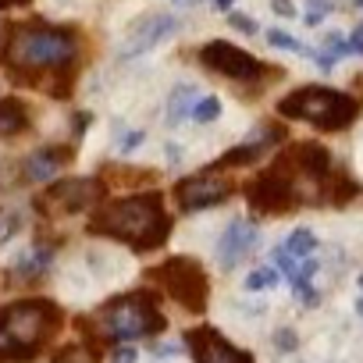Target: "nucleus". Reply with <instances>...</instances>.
Listing matches in <instances>:
<instances>
[{
	"instance_id": "obj_1",
	"label": "nucleus",
	"mask_w": 363,
	"mask_h": 363,
	"mask_svg": "<svg viewBox=\"0 0 363 363\" xmlns=\"http://www.w3.org/2000/svg\"><path fill=\"white\" fill-rule=\"evenodd\" d=\"M89 232L114 239V242H125L135 253H143V250H157V246L167 242L171 218L164 211L160 193H139V196H128V200L104 203L89 218Z\"/></svg>"
},
{
	"instance_id": "obj_2",
	"label": "nucleus",
	"mask_w": 363,
	"mask_h": 363,
	"mask_svg": "<svg viewBox=\"0 0 363 363\" xmlns=\"http://www.w3.org/2000/svg\"><path fill=\"white\" fill-rule=\"evenodd\" d=\"M164 313L157 310V299L153 292H128V296H118L111 303H104L93 317H82L79 320V331L89 338V342H125V338H150V335H160L164 331Z\"/></svg>"
},
{
	"instance_id": "obj_3",
	"label": "nucleus",
	"mask_w": 363,
	"mask_h": 363,
	"mask_svg": "<svg viewBox=\"0 0 363 363\" xmlns=\"http://www.w3.org/2000/svg\"><path fill=\"white\" fill-rule=\"evenodd\" d=\"M61 328V306L50 299H22L0 310V359H33Z\"/></svg>"
},
{
	"instance_id": "obj_4",
	"label": "nucleus",
	"mask_w": 363,
	"mask_h": 363,
	"mask_svg": "<svg viewBox=\"0 0 363 363\" xmlns=\"http://www.w3.org/2000/svg\"><path fill=\"white\" fill-rule=\"evenodd\" d=\"M75 57V36L68 29L47 26H11L0 61L15 75H36L40 68H68Z\"/></svg>"
},
{
	"instance_id": "obj_5",
	"label": "nucleus",
	"mask_w": 363,
	"mask_h": 363,
	"mask_svg": "<svg viewBox=\"0 0 363 363\" xmlns=\"http://www.w3.org/2000/svg\"><path fill=\"white\" fill-rule=\"evenodd\" d=\"M278 111L285 118H296V121H310L324 132H338L345 125L356 121L359 114V104L345 93H335V89H320V86H306V89H296L289 93Z\"/></svg>"
},
{
	"instance_id": "obj_6",
	"label": "nucleus",
	"mask_w": 363,
	"mask_h": 363,
	"mask_svg": "<svg viewBox=\"0 0 363 363\" xmlns=\"http://www.w3.org/2000/svg\"><path fill=\"white\" fill-rule=\"evenodd\" d=\"M146 278L157 281V285H164V292L178 306H186L189 313H203L207 310L211 281H207V271H203L200 260H193V257H167L164 264L150 267Z\"/></svg>"
},
{
	"instance_id": "obj_7",
	"label": "nucleus",
	"mask_w": 363,
	"mask_h": 363,
	"mask_svg": "<svg viewBox=\"0 0 363 363\" xmlns=\"http://www.w3.org/2000/svg\"><path fill=\"white\" fill-rule=\"evenodd\" d=\"M246 196H250V207L260 211V214H285L299 203L296 174L281 160H274L264 174H257L246 186Z\"/></svg>"
},
{
	"instance_id": "obj_8",
	"label": "nucleus",
	"mask_w": 363,
	"mask_h": 363,
	"mask_svg": "<svg viewBox=\"0 0 363 363\" xmlns=\"http://www.w3.org/2000/svg\"><path fill=\"white\" fill-rule=\"evenodd\" d=\"M104 196H107V186L100 178H65L36 200V211L47 218H65V214H79V211L93 207Z\"/></svg>"
},
{
	"instance_id": "obj_9",
	"label": "nucleus",
	"mask_w": 363,
	"mask_h": 363,
	"mask_svg": "<svg viewBox=\"0 0 363 363\" xmlns=\"http://www.w3.org/2000/svg\"><path fill=\"white\" fill-rule=\"evenodd\" d=\"M232 196V178H225V174H218V167H207L203 174H196V178H182L178 186H174V200H178V207L182 211H211V207H218L221 200H228Z\"/></svg>"
},
{
	"instance_id": "obj_10",
	"label": "nucleus",
	"mask_w": 363,
	"mask_h": 363,
	"mask_svg": "<svg viewBox=\"0 0 363 363\" xmlns=\"http://www.w3.org/2000/svg\"><path fill=\"white\" fill-rule=\"evenodd\" d=\"M200 61H203L211 72L228 75V79H257V75H260L257 57H250L246 50H239V47H232V43H225V40L207 43V47L200 50Z\"/></svg>"
},
{
	"instance_id": "obj_11",
	"label": "nucleus",
	"mask_w": 363,
	"mask_h": 363,
	"mask_svg": "<svg viewBox=\"0 0 363 363\" xmlns=\"http://www.w3.org/2000/svg\"><path fill=\"white\" fill-rule=\"evenodd\" d=\"M178 33V18L174 15H150V18H143V22H135V29L125 36V43H121V61H132V57H139V54H146V50H153V47H160L167 36H174Z\"/></svg>"
},
{
	"instance_id": "obj_12",
	"label": "nucleus",
	"mask_w": 363,
	"mask_h": 363,
	"mask_svg": "<svg viewBox=\"0 0 363 363\" xmlns=\"http://www.w3.org/2000/svg\"><path fill=\"white\" fill-rule=\"evenodd\" d=\"M186 342H189L196 363H253L250 352L225 342V335L214 328H193V331H186Z\"/></svg>"
},
{
	"instance_id": "obj_13",
	"label": "nucleus",
	"mask_w": 363,
	"mask_h": 363,
	"mask_svg": "<svg viewBox=\"0 0 363 363\" xmlns=\"http://www.w3.org/2000/svg\"><path fill=\"white\" fill-rule=\"evenodd\" d=\"M296 178H310V182H324L331 174V153L320 143H296L292 150H285L278 157Z\"/></svg>"
},
{
	"instance_id": "obj_14",
	"label": "nucleus",
	"mask_w": 363,
	"mask_h": 363,
	"mask_svg": "<svg viewBox=\"0 0 363 363\" xmlns=\"http://www.w3.org/2000/svg\"><path fill=\"white\" fill-rule=\"evenodd\" d=\"M257 246V225L253 221H232L228 225V232L221 235V242H218V260H221V267H235L250 250Z\"/></svg>"
},
{
	"instance_id": "obj_15",
	"label": "nucleus",
	"mask_w": 363,
	"mask_h": 363,
	"mask_svg": "<svg viewBox=\"0 0 363 363\" xmlns=\"http://www.w3.org/2000/svg\"><path fill=\"white\" fill-rule=\"evenodd\" d=\"M281 135H285V132H281L278 125H267V128H260L257 135H250V139H246V143H242L239 150L225 153V157H221V160H218L214 167H228V164H253V160H257V157H260V153H264L267 146L281 143Z\"/></svg>"
},
{
	"instance_id": "obj_16",
	"label": "nucleus",
	"mask_w": 363,
	"mask_h": 363,
	"mask_svg": "<svg viewBox=\"0 0 363 363\" xmlns=\"http://www.w3.org/2000/svg\"><path fill=\"white\" fill-rule=\"evenodd\" d=\"M61 160H68V150H40V153H33L29 164H26L29 182H47V178H54L57 167H61Z\"/></svg>"
},
{
	"instance_id": "obj_17",
	"label": "nucleus",
	"mask_w": 363,
	"mask_h": 363,
	"mask_svg": "<svg viewBox=\"0 0 363 363\" xmlns=\"http://www.w3.org/2000/svg\"><path fill=\"white\" fill-rule=\"evenodd\" d=\"M26 125H29V111H26V104H22V100H15V96L0 100V139L18 135Z\"/></svg>"
},
{
	"instance_id": "obj_18",
	"label": "nucleus",
	"mask_w": 363,
	"mask_h": 363,
	"mask_svg": "<svg viewBox=\"0 0 363 363\" xmlns=\"http://www.w3.org/2000/svg\"><path fill=\"white\" fill-rule=\"evenodd\" d=\"M50 260H54V250L50 246H36V250H29V253H22L18 260H15V278H40L47 267H50Z\"/></svg>"
},
{
	"instance_id": "obj_19",
	"label": "nucleus",
	"mask_w": 363,
	"mask_h": 363,
	"mask_svg": "<svg viewBox=\"0 0 363 363\" xmlns=\"http://www.w3.org/2000/svg\"><path fill=\"white\" fill-rule=\"evenodd\" d=\"M193 104H196L193 86H174V93L167 96V125H182L193 114Z\"/></svg>"
},
{
	"instance_id": "obj_20",
	"label": "nucleus",
	"mask_w": 363,
	"mask_h": 363,
	"mask_svg": "<svg viewBox=\"0 0 363 363\" xmlns=\"http://www.w3.org/2000/svg\"><path fill=\"white\" fill-rule=\"evenodd\" d=\"M324 182H328V200L338 203V207H345V203L359 193V182H352L345 171H342V174H328Z\"/></svg>"
},
{
	"instance_id": "obj_21",
	"label": "nucleus",
	"mask_w": 363,
	"mask_h": 363,
	"mask_svg": "<svg viewBox=\"0 0 363 363\" xmlns=\"http://www.w3.org/2000/svg\"><path fill=\"white\" fill-rule=\"evenodd\" d=\"M54 363H96V349L86 345V342H72V345L57 349Z\"/></svg>"
},
{
	"instance_id": "obj_22",
	"label": "nucleus",
	"mask_w": 363,
	"mask_h": 363,
	"mask_svg": "<svg viewBox=\"0 0 363 363\" xmlns=\"http://www.w3.org/2000/svg\"><path fill=\"white\" fill-rule=\"evenodd\" d=\"M285 250L292 253V257H310L313 250H317V239H313V232H306V228H299V232H292L289 235V242H285Z\"/></svg>"
},
{
	"instance_id": "obj_23",
	"label": "nucleus",
	"mask_w": 363,
	"mask_h": 363,
	"mask_svg": "<svg viewBox=\"0 0 363 363\" xmlns=\"http://www.w3.org/2000/svg\"><path fill=\"white\" fill-rule=\"evenodd\" d=\"M218 114H221V100L218 96H196V104H193V118L200 121V125H211V121H218Z\"/></svg>"
},
{
	"instance_id": "obj_24",
	"label": "nucleus",
	"mask_w": 363,
	"mask_h": 363,
	"mask_svg": "<svg viewBox=\"0 0 363 363\" xmlns=\"http://www.w3.org/2000/svg\"><path fill=\"white\" fill-rule=\"evenodd\" d=\"M18 228H22V214L18 211H4V214H0V246H4L11 235H18Z\"/></svg>"
},
{
	"instance_id": "obj_25",
	"label": "nucleus",
	"mask_w": 363,
	"mask_h": 363,
	"mask_svg": "<svg viewBox=\"0 0 363 363\" xmlns=\"http://www.w3.org/2000/svg\"><path fill=\"white\" fill-rule=\"evenodd\" d=\"M267 43H271V47H278V50H292V54H306L299 40H292L289 33H278V29H274V33H267Z\"/></svg>"
},
{
	"instance_id": "obj_26",
	"label": "nucleus",
	"mask_w": 363,
	"mask_h": 363,
	"mask_svg": "<svg viewBox=\"0 0 363 363\" xmlns=\"http://www.w3.org/2000/svg\"><path fill=\"white\" fill-rule=\"evenodd\" d=\"M278 278H274V271H267V267H260V271H253L250 278H246V289L250 292H260V289H271Z\"/></svg>"
},
{
	"instance_id": "obj_27",
	"label": "nucleus",
	"mask_w": 363,
	"mask_h": 363,
	"mask_svg": "<svg viewBox=\"0 0 363 363\" xmlns=\"http://www.w3.org/2000/svg\"><path fill=\"white\" fill-rule=\"evenodd\" d=\"M143 139H146L143 132H125V135H121V143H118V153H132Z\"/></svg>"
},
{
	"instance_id": "obj_28",
	"label": "nucleus",
	"mask_w": 363,
	"mask_h": 363,
	"mask_svg": "<svg viewBox=\"0 0 363 363\" xmlns=\"http://www.w3.org/2000/svg\"><path fill=\"white\" fill-rule=\"evenodd\" d=\"M228 22H232L239 33H257V26H253L250 18H242V15H228Z\"/></svg>"
},
{
	"instance_id": "obj_29",
	"label": "nucleus",
	"mask_w": 363,
	"mask_h": 363,
	"mask_svg": "<svg viewBox=\"0 0 363 363\" xmlns=\"http://www.w3.org/2000/svg\"><path fill=\"white\" fill-rule=\"evenodd\" d=\"M111 363H135V349H114Z\"/></svg>"
},
{
	"instance_id": "obj_30",
	"label": "nucleus",
	"mask_w": 363,
	"mask_h": 363,
	"mask_svg": "<svg viewBox=\"0 0 363 363\" xmlns=\"http://www.w3.org/2000/svg\"><path fill=\"white\" fill-rule=\"evenodd\" d=\"M278 349H296V335L292 331H278Z\"/></svg>"
},
{
	"instance_id": "obj_31",
	"label": "nucleus",
	"mask_w": 363,
	"mask_h": 363,
	"mask_svg": "<svg viewBox=\"0 0 363 363\" xmlns=\"http://www.w3.org/2000/svg\"><path fill=\"white\" fill-rule=\"evenodd\" d=\"M274 11H278V15H285V18H292V15H296L292 0H274Z\"/></svg>"
},
{
	"instance_id": "obj_32",
	"label": "nucleus",
	"mask_w": 363,
	"mask_h": 363,
	"mask_svg": "<svg viewBox=\"0 0 363 363\" xmlns=\"http://www.w3.org/2000/svg\"><path fill=\"white\" fill-rule=\"evenodd\" d=\"M349 47H352L356 54H363V26H359V29L352 33V43H349Z\"/></svg>"
},
{
	"instance_id": "obj_33",
	"label": "nucleus",
	"mask_w": 363,
	"mask_h": 363,
	"mask_svg": "<svg viewBox=\"0 0 363 363\" xmlns=\"http://www.w3.org/2000/svg\"><path fill=\"white\" fill-rule=\"evenodd\" d=\"M174 352H182V345H160L157 349V356H174Z\"/></svg>"
},
{
	"instance_id": "obj_34",
	"label": "nucleus",
	"mask_w": 363,
	"mask_h": 363,
	"mask_svg": "<svg viewBox=\"0 0 363 363\" xmlns=\"http://www.w3.org/2000/svg\"><path fill=\"white\" fill-rule=\"evenodd\" d=\"M22 4H29V0H0V8H22Z\"/></svg>"
},
{
	"instance_id": "obj_35",
	"label": "nucleus",
	"mask_w": 363,
	"mask_h": 363,
	"mask_svg": "<svg viewBox=\"0 0 363 363\" xmlns=\"http://www.w3.org/2000/svg\"><path fill=\"white\" fill-rule=\"evenodd\" d=\"M232 4H235V0H214V8H218V11H228Z\"/></svg>"
},
{
	"instance_id": "obj_36",
	"label": "nucleus",
	"mask_w": 363,
	"mask_h": 363,
	"mask_svg": "<svg viewBox=\"0 0 363 363\" xmlns=\"http://www.w3.org/2000/svg\"><path fill=\"white\" fill-rule=\"evenodd\" d=\"M171 4H178V8H186V4H193V0H171Z\"/></svg>"
},
{
	"instance_id": "obj_37",
	"label": "nucleus",
	"mask_w": 363,
	"mask_h": 363,
	"mask_svg": "<svg viewBox=\"0 0 363 363\" xmlns=\"http://www.w3.org/2000/svg\"><path fill=\"white\" fill-rule=\"evenodd\" d=\"M356 310H359V317H363V299H359V306H356Z\"/></svg>"
},
{
	"instance_id": "obj_38",
	"label": "nucleus",
	"mask_w": 363,
	"mask_h": 363,
	"mask_svg": "<svg viewBox=\"0 0 363 363\" xmlns=\"http://www.w3.org/2000/svg\"><path fill=\"white\" fill-rule=\"evenodd\" d=\"M359 289H363V274H359Z\"/></svg>"
},
{
	"instance_id": "obj_39",
	"label": "nucleus",
	"mask_w": 363,
	"mask_h": 363,
	"mask_svg": "<svg viewBox=\"0 0 363 363\" xmlns=\"http://www.w3.org/2000/svg\"><path fill=\"white\" fill-rule=\"evenodd\" d=\"M359 4H363V0H359Z\"/></svg>"
}]
</instances>
